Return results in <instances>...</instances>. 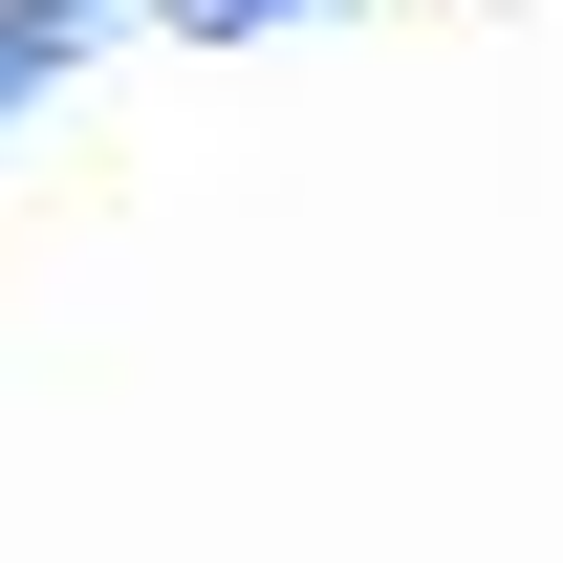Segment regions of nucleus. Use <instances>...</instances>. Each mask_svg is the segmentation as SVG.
Instances as JSON below:
<instances>
[{"label": "nucleus", "instance_id": "obj_1", "mask_svg": "<svg viewBox=\"0 0 563 563\" xmlns=\"http://www.w3.org/2000/svg\"><path fill=\"white\" fill-rule=\"evenodd\" d=\"M109 22H152V0H0V109H44V87H66Z\"/></svg>", "mask_w": 563, "mask_h": 563}, {"label": "nucleus", "instance_id": "obj_2", "mask_svg": "<svg viewBox=\"0 0 563 563\" xmlns=\"http://www.w3.org/2000/svg\"><path fill=\"white\" fill-rule=\"evenodd\" d=\"M174 44H282V22H325V0H152Z\"/></svg>", "mask_w": 563, "mask_h": 563}]
</instances>
